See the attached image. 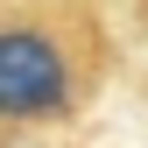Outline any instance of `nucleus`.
<instances>
[{
  "label": "nucleus",
  "mask_w": 148,
  "mask_h": 148,
  "mask_svg": "<svg viewBox=\"0 0 148 148\" xmlns=\"http://www.w3.org/2000/svg\"><path fill=\"white\" fill-rule=\"evenodd\" d=\"M85 99V64L71 35L42 14L0 21V127H49L71 120Z\"/></svg>",
  "instance_id": "1"
}]
</instances>
